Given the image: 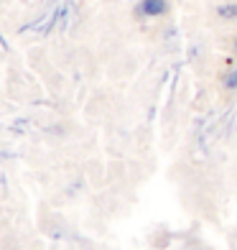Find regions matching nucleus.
<instances>
[{
    "label": "nucleus",
    "mask_w": 237,
    "mask_h": 250,
    "mask_svg": "<svg viewBox=\"0 0 237 250\" xmlns=\"http://www.w3.org/2000/svg\"><path fill=\"white\" fill-rule=\"evenodd\" d=\"M168 0H140L138 5H135V16L140 18H161L168 13Z\"/></svg>",
    "instance_id": "1"
},
{
    "label": "nucleus",
    "mask_w": 237,
    "mask_h": 250,
    "mask_svg": "<svg viewBox=\"0 0 237 250\" xmlns=\"http://www.w3.org/2000/svg\"><path fill=\"white\" fill-rule=\"evenodd\" d=\"M217 16L224 21H235L237 18V3H227V5H219L217 8Z\"/></svg>",
    "instance_id": "2"
},
{
    "label": "nucleus",
    "mask_w": 237,
    "mask_h": 250,
    "mask_svg": "<svg viewBox=\"0 0 237 250\" xmlns=\"http://www.w3.org/2000/svg\"><path fill=\"white\" fill-rule=\"evenodd\" d=\"M222 84L227 89H237V66H232V69L222 77Z\"/></svg>",
    "instance_id": "3"
},
{
    "label": "nucleus",
    "mask_w": 237,
    "mask_h": 250,
    "mask_svg": "<svg viewBox=\"0 0 237 250\" xmlns=\"http://www.w3.org/2000/svg\"><path fill=\"white\" fill-rule=\"evenodd\" d=\"M235 51H237V39H235Z\"/></svg>",
    "instance_id": "4"
}]
</instances>
